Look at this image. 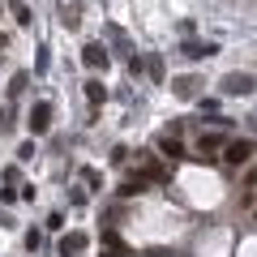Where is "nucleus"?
Wrapping results in <instances>:
<instances>
[{
  "label": "nucleus",
  "mask_w": 257,
  "mask_h": 257,
  "mask_svg": "<svg viewBox=\"0 0 257 257\" xmlns=\"http://www.w3.org/2000/svg\"><path fill=\"white\" fill-rule=\"evenodd\" d=\"M248 159H253V142L248 138H231L227 146H223V163L227 167H244Z\"/></svg>",
  "instance_id": "1"
},
{
  "label": "nucleus",
  "mask_w": 257,
  "mask_h": 257,
  "mask_svg": "<svg viewBox=\"0 0 257 257\" xmlns=\"http://www.w3.org/2000/svg\"><path fill=\"white\" fill-rule=\"evenodd\" d=\"M253 73H227V77H223V90H227V94H253Z\"/></svg>",
  "instance_id": "2"
},
{
  "label": "nucleus",
  "mask_w": 257,
  "mask_h": 257,
  "mask_svg": "<svg viewBox=\"0 0 257 257\" xmlns=\"http://www.w3.org/2000/svg\"><path fill=\"white\" fill-rule=\"evenodd\" d=\"M47 124H52V103H35V111H30V128H35V133H47Z\"/></svg>",
  "instance_id": "3"
},
{
  "label": "nucleus",
  "mask_w": 257,
  "mask_h": 257,
  "mask_svg": "<svg viewBox=\"0 0 257 257\" xmlns=\"http://www.w3.org/2000/svg\"><path fill=\"white\" fill-rule=\"evenodd\" d=\"M146 184H150V180H146L142 172H138V176H128V180L120 184V197H138V193H146Z\"/></svg>",
  "instance_id": "4"
},
{
  "label": "nucleus",
  "mask_w": 257,
  "mask_h": 257,
  "mask_svg": "<svg viewBox=\"0 0 257 257\" xmlns=\"http://www.w3.org/2000/svg\"><path fill=\"white\" fill-rule=\"evenodd\" d=\"M82 248H86V236H82V231H73V236H64V240H60V253H64V257L82 253Z\"/></svg>",
  "instance_id": "5"
},
{
  "label": "nucleus",
  "mask_w": 257,
  "mask_h": 257,
  "mask_svg": "<svg viewBox=\"0 0 257 257\" xmlns=\"http://www.w3.org/2000/svg\"><path fill=\"white\" fill-rule=\"evenodd\" d=\"M159 150H163L167 159H184V146H180L176 138H159Z\"/></svg>",
  "instance_id": "6"
},
{
  "label": "nucleus",
  "mask_w": 257,
  "mask_h": 257,
  "mask_svg": "<svg viewBox=\"0 0 257 257\" xmlns=\"http://www.w3.org/2000/svg\"><path fill=\"white\" fill-rule=\"evenodd\" d=\"M86 64H90V69H99V64H107V52H103L99 43H90V47H86Z\"/></svg>",
  "instance_id": "7"
},
{
  "label": "nucleus",
  "mask_w": 257,
  "mask_h": 257,
  "mask_svg": "<svg viewBox=\"0 0 257 257\" xmlns=\"http://www.w3.org/2000/svg\"><path fill=\"white\" fill-rule=\"evenodd\" d=\"M193 90H197V77H184V82H176V94H180V99H189Z\"/></svg>",
  "instance_id": "8"
},
{
  "label": "nucleus",
  "mask_w": 257,
  "mask_h": 257,
  "mask_svg": "<svg viewBox=\"0 0 257 257\" xmlns=\"http://www.w3.org/2000/svg\"><path fill=\"white\" fill-rule=\"evenodd\" d=\"M103 94H107V90H103L99 82H86V99H90V103H103Z\"/></svg>",
  "instance_id": "9"
},
{
  "label": "nucleus",
  "mask_w": 257,
  "mask_h": 257,
  "mask_svg": "<svg viewBox=\"0 0 257 257\" xmlns=\"http://www.w3.org/2000/svg\"><path fill=\"white\" fill-rule=\"evenodd\" d=\"M13 13H18V22H22V26H30V9L22 5V0H13Z\"/></svg>",
  "instance_id": "10"
},
{
  "label": "nucleus",
  "mask_w": 257,
  "mask_h": 257,
  "mask_svg": "<svg viewBox=\"0 0 257 257\" xmlns=\"http://www.w3.org/2000/svg\"><path fill=\"white\" fill-rule=\"evenodd\" d=\"M248 184H257V167H253V172H248Z\"/></svg>",
  "instance_id": "11"
}]
</instances>
